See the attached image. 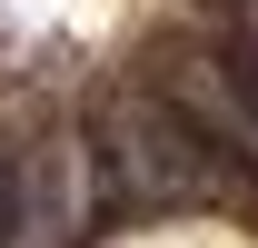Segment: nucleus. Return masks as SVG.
<instances>
[{
    "label": "nucleus",
    "instance_id": "f257e3e1",
    "mask_svg": "<svg viewBox=\"0 0 258 248\" xmlns=\"http://www.w3.org/2000/svg\"><path fill=\"white\" fill-rule=\"evenodd\" d=\"M90 159H99V179L119 189L129 209H199V199H228V189L248 179V169H238L169 90H119V99H99Z\"/></svg>",
    "mask_w": 258,
    "mask_h": 248
},
{
    "label": "nucleus",
    "instance_id": "f03ea898",
    "mask_svg": "<svg viewBox=\"0 0 258 248\" xmlns=\"http://www.w3.org/2000/svg\"><path fill=\"white\" fill-rule=\"evenodd\" d=\"M20 228H30V169H20V159H0V248L20 238Z\"/></svg>",
    "mask_w": 258,
    "mask_h": 248
}]
</instances>
